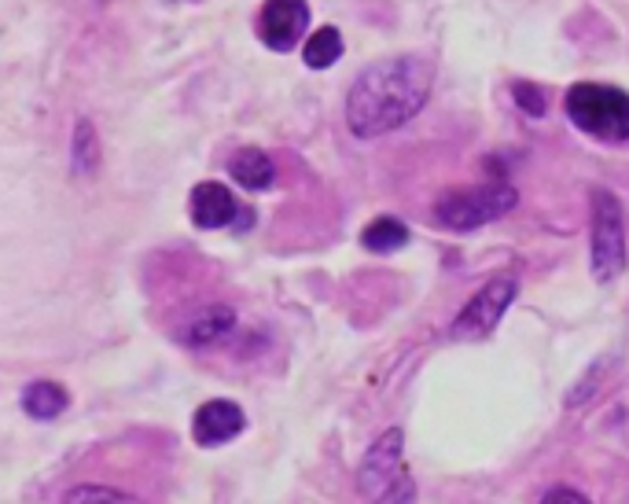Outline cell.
<instances>
[{
    "label": "cell",
    "instance_id": "cell-15",
    "mask_svg": "<svg viewBox=\"0 0 629 504\" xmlns=\"http://www.w3.org/2000/svg\"><path fill=\"white\" fill-rule=\"evenodd\" d=\"M97 166H100L97 130H92L89 119H81L78 130H75V170L78 173H97Z\"/></svg>",
    "mask_w": 629,
    "mask_h": 504
},
{
    "label": "cell",
    "instance_id": "cell-9",
    "mask_svg": "<svg viewBox=\"0 0 629 504\" xmlns=\"http://www.w3.org/2000/svg\"><path fill=\"white\" fill-rule=\"evenodd\" d=\"M188 206H192V222L195 228H228L236 225V214H239V203L236 195L228 192L222 181H203L192 188V199H188Z\"/></svg>",
    "mask_w": 629,
    "mask_h": 504
},
{
    "label": "cell",
    "instance_id": "cell-3",
    "mask_svg": "<svg viewBox=\"0 0 629 504\" xmlns=\"http://www.w3.org/2000/svg\"><path fill=\"white\" fill-rule=\"evenodd\" d=\"M568 119L582 133L596 136L604 144H626L629 141V92L604 81H579L571 86L563 100Z\"/></svg>",
    "mask_w": 629,
    "mask_h": 504
},
{
    "label": "cell",
    "instance_id": "cell-17",
    "mask_svg": "<svg viewBox=\"0 0 629 504\" xmlns=\"http://www.w3.org/2000/svg\"><path fill=\"white\" fill-rule=\"evenodd\" d=\"M512 100H516L519 111L530 114V119H541V114L549 111L544 89H541V86H530V81H516V86H512Z\"/></svg>",
    "mask_w": 629,
    "mask_h": 504
},
{
    "label": "cell",
    "instance_id": "cell-10",
    "mask_svg": "<svg viewBox=\"0 0 629 504\" xmlns=\"http://www.w3.org/2000/svg\"><path fill=\"white\" fill-rule=\"evenodd\" d=\"M228 173L236 177L239 188L247 192H266L277 181V166L261 148H239L233 159H228Z\"/></svg>",
    "mask_w": 629,
    "mask_h": 504
},
{
    "label": "cell",
    "instance_id": "cell-2",
    "mask_svg": "<svg viewBox=\"0 0 629 504\" xmlns=\"http://www.w3.org/2000/svg\"><path fill=\"white\" fill-rule=\"evenodd\" d=\"M405 430H383L358 468V490L369 504H416V482L402 460Z\"/></svg>",
    "mask_w": 629,
    "mask_h": 504
},
{
    "label": "cell",
    "instance_id": "cell-13",
    "mask_svg": "<svg viewBox=\"0 0 629 504\" xmlns=\"http://www.w3.org/2000/svg\"><path fill=\"white\" fill-rule=\"evenodd\" d=\"M361 244L372 255H394L408 244V228L397 222V217H375L361 228Z\"/></svg>",
    "mask_w": 629,
    "mask_h": 504
},
{
    "label": "cell",
    "instance_id": "cell-16",
    "mask_svg": "<svg viewBox=\"0 0 629 504\" xmlns=\"http://www.w3.org/2000/svg\"><path fill=\"white\" fill-rule=\"evenodd\" d=\"M63 504H141L133 493H122V490H111V486H78L70 490Z\"/></svg>",
    "mask_w": 629,
    "mask_h": 504
},
{
    "label": "cell",
    "instance_id": "cell-6",
    "mask_svg": "<svg viewBox=\"0 0 629 504\" xmlns=\"http://www.w3.org/2000/svg\"><path fill=\"white\" fill-rule=\"evenodd\" d=\"M516 291H519V280L512 277V272H505V277H494L486 288L479 291V295H471V302L464 310L457 313L449 335L460 339V343L486 339V335L501 324V317L508 313L512 302H516Z\"/></svg>",
    "mask_w": 629,
    "mask_h": 504
},
{
    "label": "cell",
    "instance_id": "cell-5",
    "mask_svg": "<svg viewBox=\"0 0 629 504\" xmlns=\"http://www.w3.org/2000/svg\"><path fill=\"white\" fill-rule=\"evenodd\" d=\"M589 261L593 277L600 283H611L626 269V222L622 206L607 188L593 192V236H589Z\"/></svg>",
    "mask_w": 629,
    "mask_h": 504
},
{
    "label": "cell",
    "instance_id": "cell-7",
    "mask_svg": "<svg viewBox=\"0 0 629 504\" xmlns=\"http://www.w3.org/2000/svg\"><path fill=\"white\" fill-rule=\"evenodd\" d=\"M310 30L306 0H266L258 12V37L272 52H291Z\"/></svg>",
    "mask_w": 629,
    "mask_h": 504
},
{
    "label": "cell",
    "instance_id": "cell-18",
    "mask_svg": "<svg viewBox=\"0 0 629 504\" xmlns=\"http://www.w3.org/2000/svg\"><path fill=\"white\" fill-rule=\"evenodd\" d=\"M538 504H593L585 493H579V490H571V486H552L544 497L538 501Z\"/></svg>",
    "mask_w": 629,
    "mask_h": 504
},
{
    "label": "cell",
    "instance_id": "cell-12",
    "mask_svg": "<svg viewBox=\"0 0 629 504\" xmlns=\"http://www.w3.org/2000/svg\"><path fill=\"white\" fill-rule=\"evenodd\" d=\"M233 328H236V313L228 306H214V310L199 313V317L184 328L181 339L188 346H214V343H222L225 335H233Z\"/></svg>",
    "mask_w": 629,
    "mask_h": 504
},
{
    "label": "cell",
    "instance_id": "cell-4",
    "mask_svg": "<svg viewBox=\"0 0 629 504\" xmlns=\"http://www.w3.org/2000/svg\"><path fill=\"white\" fill-rule=\"evenodd\" d=\"M516 203H519V195L508 181H490V184L460 188V192L442 195L435 217H438V225L453 228V233H471V228H482V225L497 222V217H505Z\"/></svg>",
    "mask_w": 629,
    "mask_h": 504
},
{
    "label": "cell",
    "instance_id": "cell-1",
    "mask_svg": "<svg viewBox=\"0 0 629 504\" xmlns=\"http://www.w3.org/2000/svg\"><path fill=\"white\" fill-rule=\"evenodd\" d=\"M435 67L419 56H394L372 63L346 92V125L361 141L394 133L431 97Z\"/></svg>",
    "mask_w": 629,
    "mask_h": 504
},
{
    "label": "cell",
    "instance_id": "cell-8",
    "mask_svg": "<svg viewBox=\"0 0 629 504\" xmlns=\"http://www.w3.org/2000/svg\"><path fill=\"white\" fill-rule=\"evenodd\" d=\"M244 427H247L244 408L236 402H228V397H214V402L199 405L195 419H192V435L199 446H225V443H233Z\"/></svg>",
    "mask_w": 629,
    "mask_h": 504
},
{
    "label": "cell",
    "instance_id": "cell-11",
    "mask_svg": "<svg viewBox=\"0 0 629 504\" xmlns=\"http://www.w3.org/2000/svg\"><path fill=\"white\" fill-rule=\"evenodd\" d=\"M67 405H70L67 387L56 380H34L23 387V408L34 419H56L59 413H67Z\"/></svg>",
    "mask_w": 629,
    "mask_h": 504
},
{
    "label": "cell",
    "instance_id": "cell-14",
    "mask_svg": "<svg viewBox=\"0 0 629 504\" xmlns=\"http://www.w3.org/2000/svg\"><path fill=\"white\" fill-rule=\"evenodd\" d=\"M339 56H342V34L335 26H324V30H317V34H310L306 48H302V59H306L310 70L332 67Z\"/></svg>",
    "mask_w": 629,
    "mask_h": 504
}]
</instances>
